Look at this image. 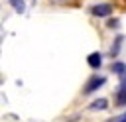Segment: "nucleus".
Masks as SVG:
<instances>
[{
  "instance_id": "obj_1",
  "label": "nucleus",
  "mask_w": 126,
  "mask_h": 122,
  "mask_svg": "<svg viewBox=\"0 0 126 122\" xmlns=\"http://www.w3.org/2000/svg\"><path fill=\"white\" fill-rule=\"evenodd\" d=\"M104 83H106V79H104V77L94 75V77H91V79H89V83L85 85V91H83V92H85V94H91L93 91H96V89H98V87H102Z\"/></svg>"
},
{
  "instance_id": "obj_10",
  "label": "nucleus",
  "mask_w": 126,
  "mask_h": 122,
  "mask_svg": "<svg viewBox=\"0 0 126 122\" xmlns=\"http://www.w3.org/2000/svg\"><path fill=\"white\" fill-rule=\"evenodd\" d=\"M108 28H118V20H110L108 22Z\"/></svg>"
},
{
  "instance_id": "obj_12",
  "label": "nucleus",
  "mask_w": 126,
  "mask_h": 122,
  "mask_svg": "<svg viewBox=\"0 0 126 122\" xmlns=\"http://www.w3.org/2000/svg\"><path fill=\"white\" fill-rule=\"evenodd\" d=\"M51 2H55V4H59V2H69V0H51Z\"/></svg>"
},
{
  "instance_id": "obj_3",
  "label": "nucleus",
  "mask_w": 126,
  "mask_h": 122,
  "mask_svg": "<svg viewBox=\"0 0 126 122\" xmlns=\"http://www.w3.org/2000/svg\"><path fill=\"white\" fill-rule=\"evenodd\" d=\"M87 63H89V65H91L93 69H98V67L102 65V55L94 51V53H91V55L87 57Z\"/></svg>"
},
{
  "instance_id": "obj_5",
  "label": "nucleus",
  "mask_w": 126,
  "mask_h": 122,
  "mask_svg": "<svg viewBox=\"0 0 126 122\" xmlns=\"http://www.w3.org/2000/svg\"><path fill=\"white\" fill-rule=\"evenodd\" d=\"M106 106H108V100H106V98H98V100H94L89 108H91V110H104Z\"/></svg>"
},
{
  "instance_id": "obj_9",
  "label": "nucleus",
  "mask_w": 126,
  "mask_h": 122,
  "mask_svg": "<svg viewBox=\"0 0 126 122\" xmlns=\"http://www.w3.org/2000/svg\"><path fill=\"white\" fill-rule=\"evenodd\" d=\"M110 122H126V112H124V114H120V116H116V118H112Z\"/></svg>"
},
{
  "instance_id": "obj_7",
  "label": "nucleus",
  "mask_w": 126,
  "mask_h": 122,
  "mask_svg": "<svg viewBox=\"0 0 126 122\" xmlns=\"http://www.w3.org/2000/svg\"><path fill=\"white\" fill-rule=\"evenodd\" d=\"M10 4H12L18 12H24V10H26V2H24V0H10Z\"/></svg>"
},
{
  "instance_id": "obj_6",
  "label": "nucleus",
  "mask_w": 126,
  "mask_h": 122,
  "mask_svg": "<svg viewBox=\"0 0 126 122\" xmlns=\"http://www.w3.org/2000/svg\"><path fill=\"white\" fill-rule=\"evenodd\" d=\"M112 71H114L116 75H120L122 79L126 77V65H124V63H118V61H116V63H112Z\"/></svg>"
},
{
  "instance_id": "obj_11",
  "label": "nucleus",
  "mask_w": 126,
  "mask_h": 122,
  "mask_svg": "<svg viewBox=\"0 0 126 122\" xmlns=\"http://www.w3.org/2000/svg\"><path fill=\"white\" fill-rule=\"evenodd\" d=\"M120 87H122V89H126V77L122 79V83H120Z\"/></svg>"
},
{
  "instance_id": "obj_8",
  "label": "nucleus",
  "mask_w": 126,
  "mask_h": 122,
  "mask_svg": "<svg viewBox=\"0 0 126 122\" xmlns=\"http://www.w3.org/2000/svg\"><path fill=\"white\" fill-rule=\"evenodd\" d=\"M120 43H122V37H118V39H116V43L112 45V49H110V53H112V55H116V53H118V49H120Z\"/></svg>"
},
{
  "instance_id": "obj_2",
  "label": "nucleus",
  "mask_w": 126,
  "mask_h": 122,
  "mask_svg": "<svg viewBox=\"0 0 126 122\" xmlns=\"http://www.w3.org/2000/svg\"><path fill=\"white\" fill-rule=\"evenodd\" d=\"M91 14L98 16V18H106L112 14V6L110 4H94V6H91Z\"/></svg>"
},
{
  "instance_id": "obj_4",
  "label": "nucleus",
  "mask_w": 126,
  "mask_h": 122,
  "mask_svg": "<svg viewBox=\"0 0 126 122\" xmlns=\"http://www.w3.org/2000/svg\"><path fill=\"white\" fill-rule=\"evenodd\" d=\"M114 100H116V104H118V106H126V89L118 87V91H116V96H114Z\"/></svg>"
}]
</instances>
